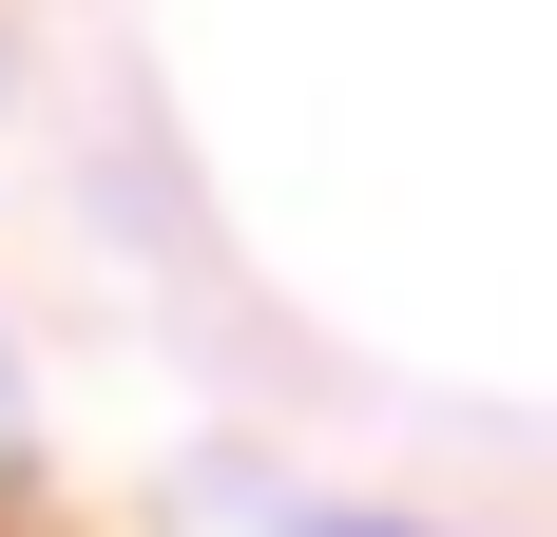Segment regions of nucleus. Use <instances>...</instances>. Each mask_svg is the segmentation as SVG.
<instances>
[{
    "label": "nucleus",
    "instance_id": "f257e3e1",
    "mask_svg": "<svg viewBox=\"0 0 557 537\" xmlns=\"http://www.w3.org/2000/svg\"><path fill=\"white\" fill-rule=\"evenodd\" d=\"M250 537H423V519H346V499H270Z\"/></svg>",
    "mask_w": 557,
    "mask_h": 537
},
{
    "label": "nucleus",
    "instance_id": "f03ea898",
    "mask_svg": "<svg viewBox=\"0 0 557 537\" xmlns=\"http://www.w3.org/2000/svg\"><path fill=\"white\" fill-rule=\"evenodd\" d=\"M0 461H20V365H0Z\"/></svg>",
    "mask_w": 557,
    "mask_h": 537
}]
</instances>
